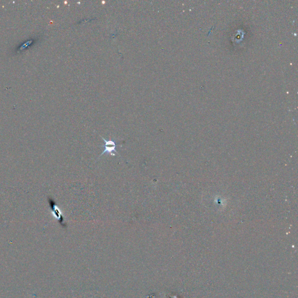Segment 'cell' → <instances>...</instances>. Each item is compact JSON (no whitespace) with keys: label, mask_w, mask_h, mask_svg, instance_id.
I'll list each match as a JSON object with an SVG mask.
<instances>
[{"label":"cell","mask_w":298,"mask_h":298,"mask_svg":"<svg viewBox=\"0 0 298 298\" xmlns=\"http://www.w3.org/2000/svg\"><path fill=\"white\" fill-rule=\"evenodd\" d=\"M102 139L104 142V145H103L102 146V147L104 148V150H103L102 153L100 155L99 158L102 155H103L104 154H109L113 156L115 155L114 153L118 154V153L117 152V150H116L117 144L115 143V141H114L112 140L107 141L104 138H102Z\"/></svg>","instance_id":"1"}]
</instances>
